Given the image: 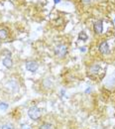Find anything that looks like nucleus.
<instances>
[{"instance_id":"f257e3e1","label":"nucleus","mask_w":115,"mask_h":129,"mask_svg":"<svg viewBox=\"0 0 115 129\" xmlns=\"http://www.w3.org/2000/svg\"><path fill=\"white\" fill-rule=\"evenodd\" d=\"M28 116L32 119L37 121L42 117V111L39 109L37 106H32L31 108H29L28 110Z\"/></svg>"},{"instance_id":"f03ea898","label":"nucleus","mask_w":115,"mask_h":129,"mask_svg":"<svg viewBox=\"0 0 115 129\" xmlns=\"http://www.w3.org/2000/svg\"><path fill=\"white\" fill-rule=\"evenodd\" d=\"M67 53H68V47L65 44H61V45L57 46L55 49V54L58 58H61V59L64 58L67 55Z\"/></svg>"},{"instance_id":"7ed1b4c3","label":"nucleus","mask_w":115,"mask_h":129,"mask_svg":"<svg viewBox=\"0 0 115 129\" xmlns=\"http://www.w3.org/2000/svg\"><path fill=\"white\" fill-rule=\"evenodd\" d=\"M25 66H26V70L29 71V72H31V73H35L39 68L38 63L35 62V61H29V62H27Z\"/></svg>"},{"instance_id":"20e7f679","label":"nucleus","mask_w":115,"mask_h":129,"mask_svg":"<svg viewBox=\"0 0 115 129\" xmlns=\"http://www.w3.org/2000/svg\"><path fill=\"white\" fill-rule=\"evenodd\" d=\"M110 51V48L108 46V43L106 41L102 42V43L99 45V52L102 54V55H107Z\"/></svg>"},{"instance_id":"39448f33","label":"nucleus","mask_w":115,"mask_h":129,"mask_svg":"<svg viewBox=\"0 0 115 129\" xmlns=\"http://www.w3.org/2000/svg\"><path fill=\"white\" fill-rule=\"evenodd\" d=\"M93 29H94V32L96 34H101L102 31H103V23L102 21L98 20L94 23V26H93Z\"/></svg>"},{"instance_id":"423d86ee","label":"nucleus","mask_w":115,"mask_h":129,"mask_svg":"<svg viewBox=\"0 0 115 129\" xmlns=\"http://www.w3.org/2000/svg\"><path fill=\"white\" fill-rule=\"evenodd\" d=\"M99 70H100V66H99L98 64H94V65H92V66L89 68V74H90L91 76L97 75L98 72H99Z\"/></svg>"},{"instance_id":"0eeeda50","label":"nucleus","mask_w":115,"mask_h":129,"mask_svg":"<svg viewBox=\"0 0 115 129\" xmlns=\"http://www.w3.org/2000/svg\"><path fill=\"white\" fill-rule=\"evenodd\" d=\"M2 63H3V66H4L5 68H7V69L12 68V66H13V62H12L11 58H7V57L4 58L3 61H2Z\"/></svg>"},{"instance_id":"6e6552de","label":"nucleus","mask_w":115,"mask_h":129,"mask_svg":"<svg viewBox=\"0 0 115 129\" xmlns=\"http://www.w3.org/2000/svg\"><path fill=\"white\" fill-rule=\"evenodd\" d=\"M8 86H9V87H10L12 90H14V91H17V90H18V85H17V83H16L15 81H10V82L8 83Z\"/></svg>"},{"instance_id":"1a4fd4ad","label":"nucleus","mask_w":115,"mask_h":129,"mask_svg":"<svg viewBox=\"0 0 115 129\" xmlns=\"http://www.w3.org/2000/svg\"><path fill=\"white\" fill-rule=\"evenodd\" d=\"M7 37H8V31L6 29H1L0 30V39L5 40Z\"/></svg>"},{"instance_id":"9d476101","label":"nucleus","mask_w":115,"mask_h":129,"mask_svg":"<svg viewBox=\"0 0 115 129\" xmlns=\"http://www.w3.org/2000/svg\"><path fill=\"white\" fill-rule=\"evenodd\" d=\"M43 85H44V86H45L46 88H50V87L52 86V85H53V83H52V81H51L50 79H46V80L44 81Z\"/></svg>"},{"instance_id":"9b49d317","label":"nucleus","mask_w":115,"mask_h":129,"mask_svg":"<svg viewBox=\"0 0 115 129\" xmlns=\"http://www.w3.org/2000/svg\"><path fill=\"white\" fill-rule=\"evenodd\" d=\"M39 129H54V127H53V125L50 124V123H43V124L39 127Z\"/></svg>"},{"instance_id":"f8f14e48","label":"nucleus","mask_w":115,"mask_h":129,"mask_svg":"<svg viewBox=\"0 0 115 129\" xmlns=\"http://www.w3.org/2000/svg\"><path fill=\"white\" fill-rule=\"evenodd\" d=\"M1 129H15V128H14V125L11 124V123H4L1 126Z\"/></svg>"},{"instance_id":"ddd939ff","label":"nucleus","mask_w":115,"mask_h":129,"mask_svg":"<svg viewBox=\"0 0 115 129\" xmlns=\"http://www.w3.org/2000/svg\"><path fill=\"white\" fill-rule=\"evenodd\" d=\"M79 39H81V41H86L87 40V35L84 33V32H81V33H79Z\"/></svg>"},{"instance_id":"4468645a","label":"nucleus","mask_w":115,"mask_h":129,"mask_svg":"<svg viewBox=\"0 0 115 129\" xmlns=\"http://www.w3.org/2000/svg\"><path fill=\"white\" fill-rule=\"evenodd\" d=\"M0 109L2 110H7L8 109V104L5 102H0Z\"/></svg>"},{"instance_id":"2eb2a0df","label":"nucleus","mask_w":115,"mask_h":129,"mask_svg":"<svg viewBox=\"0 0 115 129\" xmlns=\"http://www.w3.org/2000/svg\"><path fill=\"white\" fill-rule=\"evenodd\" d=\"M21 129H32L29 125H27V124H24V125H22V128Z\"/></svg>"},{"instance_id":"dca6fc26","label":"nucleus","mask_w":115,"mask_h":129,"mask_svg":"<svg viewBox=\"0 0 115 129\" xmlns=\"http://www.w3.org/2000/svg\"><path fill=\"white\" fill-rule=\"evenodd\" d=\"M83 2H84V3H90L91 0H83Z\"/></svg>"},{"instance_id":"f3484780","label":"nucleus","mask_w":115,"mask_h":129,"mask_svg":"<svg viewBox=\"0 0 115 129\" xmlns=\"http://www.w3.org/2000/svg\"><path fill=\"white\" fill-rule=\"evenodd\" d=\"M85 49H86V48H85V47H83V48H81V49H80V51H81V52H85Z\"/></svg>"},{"instance_id":"a211bd4d","label":"nucleus","mask_w":115,"mask_h":129,"mask_svg":"<svg viewBox=\"0 0 115 129\" xmlns=\"http://www.w3.org/2000/svg\"><path fill=\"white\" fill-rule=\"evenodd\" d=\"M60 1H61V0H55V2H56V3H59Z\"/></svg>"}]
</instances>
